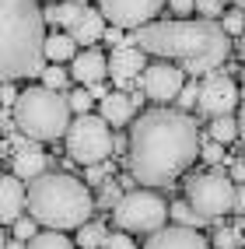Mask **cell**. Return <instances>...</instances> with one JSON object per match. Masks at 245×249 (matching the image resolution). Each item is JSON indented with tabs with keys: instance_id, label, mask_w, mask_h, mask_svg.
Instances as JSON below:
<instances>
[{
	"instance_id": "obj_34",
	"label": "cell",
	"mask_w": 245,
	"mask_h": 249,
	"mask_svg": "<svg viewBox=\"0 0 245 249\" xmlns=\"http://www.w3.org/2000/svg\"><path fill=\"white\" fill-rule=\"evenodd\" d=\"M105 249H137V242L126 235V231H112L109 235V242H105Z\"/></svg>"
},
{
	"instance_id": "obj_32",
	"label": "cell",
	"mask_w": 245,
	"mask_h": 249,
	"mask_svg": "<svg viewBox=\"0 0 245 249\" xmlns=\"http://www.w3.org/2000/svg\"><path fill=\"white\" fill-rule=\"evenodd\" d=\"M175 102H179V109H193L196 102H200V85H196V77H193V81H186V88L179 91Z\"/></svg>"
},
{
	"instance_id": "obj_18",
	"label": "cell",
	"mask_w": 245,
	"mask_h": 249,
	"mask_svg": "<svg viewBox=\"0 0 245 249\" xmlns=\"http://www.w3.org/2000/svg\"><path fill=\"white\" fill-rule=\"evenodd\" d=\"M70 36L77 39V46H91L105 36V14L95 11V7H84V14L77 18V25L70 28Z\"/></svg>"
},
{
	"instance_id": "obj_5",
	"label": "cell",
	"mask_w": 245,
	"mask_h": 249,
	"mask_svg": "<svg viewBox=\"0 0 245 249\" xmlns=\"http://www.w3.org/2000/svg\"><path fill=\"white\" fill-rule=\"evenodd\" d=\"M14 123L21 134H28L35 144H56L60 137H67L70 130V95H63L56 88L46 85H32L18 95L14 102Z\"/></svg>"
},
{
	"instance_id": "obj_43",
	"label": "cell",
	"mask_w": 245,
	"mask_h": 249,
	"mask_svg": "<svg viewBox=\"0 0 245 249\" xmlns=\"http://www.w3.org/2000/svg\"><path fill=\"white\" fill-rule=\"evenodd\" d=\"M238 53H242V63H245V32L238 36Z\"/></svg>"
},
{
	"instance_id": "obj_22",
	"label": "cell",
	"mask_w": 245,
	"mask_h": 249,
	"mask_svg": "<svg viewBox=\"0 0 245 249\" xmlns=\"http://www.w3.org/2000/svg\"><path fill=\"white\" fill-rule=\"evenodd\" d=\"M77 249H105V242H109V231H105V225L102 221H88V225H81L77 228Z\"/></svg>"
},
{
	"instance_id": "obj_4",
	"label": "cell",
	"mask_w": 245,
	"mask_h": 249,
	"mask_svg": "<svg viewBox=\"0 0 245 249\" xmlns=\"http://www.w3.org/2000/svg\"><path fill=\"white\" fill-rule=\"evenodd\" d=\"M28 214L42 228L56 231L81 228L95 214L91 186L70 172H42L39 179L28 182Z\"/></svg>"
},
{
	"instance_id": "obj_24",
	"label": "cell",
	"mask_w": 245,
	"mask_h": 249,
	"mask_svg": "<svg viewBox=\"0 0 245 249\" xmlns=\"http://www.w3.org/2000/svg\"><path fill=\"white\" fill-rule=\"evenodd\" d=\"M172 221H175V225H186V228H203V225H207V218H203V214L196 211L189 200H175V204H172Z\"/></svg>"
},
{
	"instance_id": "obj_19",
	"label": "cell",
	"mask_w": 245,
	"mask_h": 249,
	"mask_svg": "<svg viewBox=\"0 0 245 249\" xmlns=\"http://www.w3.org/2000/svg\"><path fill=\"white\" fill-rule=\"evenodd\" d=\"M77 56V39L70 32H53V36L46 39V60L49 63H67Z\"/></svg>"
},
{
	"instance_id": "obj_28",
	"label": "cell",
	"mask_w": 245,
	"mask_h": 249,
	"mask_svg": "<svg viewBox=\"0 0 245 249\" xmlns=\"http://www.w3.org/2000/svg\"><path fill=\"white\" fill-rule=\"evenodd\" d=\"M11 235H14V239H21V242H32V239L39 235V221L32 218V214H21V218L11 225Z\"/></svg>"
},
{
	"instance_id": "obj_36",
	"label": "cell",
	"mask_w": 245,
	"mask_h": 249,
	"mask_svg": "<svg viewBox=\"0 0 245 249\" xmlns=\"http://www.w3.org/2000/svg\"><path fill=\"white\" fill-rule=\"evenodd\" d=\"M126 28H116V25H109L105 28V36H102V42H109V46H123L126 42V36H123Z\"/></svg>"
},
{
	"instance_id": "obj_9",
	"label": "cell",
	"mask_w": 245,
	"mask_h": 249,
	"mask_svg": "<svg viewBox=\"0 0 245 249\" xmlns=\"http://www.w3.org/2000/svg\"><path fill=\"white\" fill-rule=\"evenodd\" d=\"M238 106H242V95H238V85L231 81V74H228V71L203 74L196 109H200L207 120H214V116H228V112H235Z\"/></svg>"
},
{
	"instance_id": "obj_10",
	"label": "cell",
	"mask_w": 245,
	"mask_h": 249,
	"mask_svg": "<svg viewBox=\"0 0 245 249\" xmlns=\"http://www.w3.org/2000/svg\"><path fill=\"white\" fill-rule=\"evenodd\" d=\"M161 7H165V0H98V11L105 14V21L126 32L151 25L161 14Z\"/></svg>"
},
{
	"instance_id": "obj_17",
	"label": "cell",
	"mask_w": 245,
	"mask_h": 249,
	"mask_svg": "<svg viewBox=\"0 0 245 249\" xmlns=\"http://www.w3.org/2000/svg\"><path fill=\"white\" fill-rule=\"evenodd\" d=\"M11 172L21 176L25 182H32V179H39L42 172H49V158L39 151V147H28V151L11 155Z\"/></svg>"
},
{
	"instance_id": "obj_33",
	"label": "cell",
	"mask_w": 245,
	"mask_h": 249,
	"mask_svg": "<svg viewBox=\"0 0 245 249\" xmlns=\"http://www.w3.org/2000/svg\"><path fill=\"white\" fill-rule=\"evenodd\" d=\"M196 11L203 18H221L224 14V0H196Z\"/></svg>"
},
{
	"instance_id": "obj_27",
	"label": "cell",
	"mask_w": 245,
	"mask_h": 249,
	"mask_svg": "<svg viewBox=\"0 0 245 249\" xmlns=\"http://www.w3.org/2000/svg\"><path fill=\"white\" fill-rule=\"evenodd\" d=\"M116 172V161H98V165H84V182L88 186H102V182Z\"/></svg>"
},
{
	"instance_id": "obj_46",
	"label": "cell",
	"mask_w": 245,
	"mask_h": 249,
	"mask_svg": "<svg viewBox=\"0 0 245 249\" xmlns=\"http://www.w3.org/2000/svg\"><path fill=\"white\" fill-rule=\"evenodd\" d=\"M46 4H60V0H46Z\"/></svg>"
},
{
	"instance_id": "obj_35",
	"label": "cell",
	"mask_w": 245,
	"mask_h": 249,
	"mask_svg": "<svg viewBox=\"0 0 245 249\" xmlns=\"http://www.w3.org/2000/svg\"><path fill=\"white\" fill-rule=\"evenodd\" d=\"M168 7L179 18H189V14H196V0H168Z\"/></svg>"
},
{
	"instance_id": "obj_31",
	"label": "cell",
	"mask_w": 245,
	"mask_h": 249,
	"mask_svg": "<svg viewBox=\"0 0 245 249\" xmlns=\"http://www.w3.org/2000/svg\"><path fill=\"white\" fill-rule=\"evenodd\" d=\"M119 200H123V182L109 176V179L102 182V200H98V204H102V207H116Z\"/></svg>"
},
{
	"instance_id": "obj_11",
	"label": "cell",
	"mask_w": 245,
	"mask_h": 249,
	"mask_svg": "<svg viewBox=\"0 0 245 249\" xmlns=\"http://www.w3.org/2000/svg\"><path fill=\"white\" fill-rule=\"evenodd\" d=\"M140 88L151 102H175L179 91L186 88V71L172 60L147 63V71L140 74Z\"/></svg>"
},
{
	"instance_id": "obj_3",
	"label": "cell",
	"mask_w": 245,
	"mask_h": 249,
	"mask_svg": "<svg viewBox=\"0 0 245 249\" xmlns=\"http://www.w3.org/2000/svg\"><path fill=\"white\" fill-rule=\"evenodd\" d=\"M46 11L39 0H0V77L28 81L46 71Z\"/></svg>"
},
{
	"instance_id": "obj_6",
	"label": "cell",
	"mask_w": 245,
	"mask_h": 249,
	"mask_svg": "<svg viewBox=\"0 0 245 249\" xmlns=\"http://www.w3.org/2000/svg\"><path fill=\"white\" fill-rule=\"evenodd\" d=\"M235 193H238V182L231 179V172L217 169V165L186 179V200L207 221H221L224 214H235Z\"/></svg>"
},
{
	"instance_id": "obj_12",
	"label": "cell",
	"mask_w": 245,
	"mask_h": 249,
	"mask_svg": "<svg viewBox=\"0 0 245 249\" xmlns=\"http://www.w3.org/2000/svg\"><path fill=\"white\" fill-rule=\"evenodd\" d=\"M147 56H151V53H144V49L133 46V42L116 46V49L109 53V77L116 81L123 91L140 88V74L147 71Z\"/></svg>"
},
{
	"instance_id": "obj_30",
	"label": "cell",
	"mask_w": 245,
	"mask_h": 249,
	"mask_svg": "<svg viewBox=\"0 0 245 249\" xmlns=\"http://www.w3.org/2000/svg\"><path fill=\"white\" fill-rule=\"evenodd\" d=\"M91 106H98V102H95V95H91L88 88H81V85H77V88L70 91V109H74L77 116H84V112H91Z\"/></svg>"
},
{
	"instance_id": "obj_29",
	"label": "cell",
	"mask_w": 245,
	"mask_h": 249,
	"mask_svg": "<svg viewBox=\"0 0 245 249\" xmlns=\"http://www.w3.org/2000/svg\"><path fill=\"white\" fill-rule=\"evenodd\" d=\"M221 25H224V32H228L231 39H238L242 32H245V11H242V7L224 11V14H221Z\"/></svg>"
},
{
	"instance_id": "obj_21",
	"label": "cell",
	"mask_w": 245,
	"mask_h": 249,
	"mask_svg": "<svg viewBox=\"0 0 245 249\" xmlns=\"http://www.w3.org/2000/svg\"><path fill=\"white\" fill-rule=\"evenodd\" d=\"M207 130H210V137L221 141V144H235V141H242V126H238V120H235L231 112H228V116H214V120L207 123Z\"/></svg>"
},
{
	"instance_id": "obj_7",
	"label": "cell",
	"mask_w": 245,
	"mask_h": 249,
	"mask_svg": "<svg viewBox=\"0 0 245 249\" xmlns=\"http://www.w3.org/2000/svg\"><path fill=\"white\" fill-rule=\"evenodd\" d=\"M67 155L77 165H98L109 161L112 147H116V137H112V123L105 120L102 112H84L77 116L67 130Z\"/></svg>"
},
{
	"instance_id": "obj_37",
	"label": "cell",
	"mask_w": 245,
	"mask_h": 249,
	"mask_svg": "<svg viewBox=\"0 0 245 249\" xmlns=\"http://www.w3.org/2000/svg\"><path fill=\"white\" fill-rule=\"evenodd\" d=\"M18 88H14V81H4V109H14V102H18Z\"/></svg>"
},
{
	"instance_id": "obj_1",
	"label": "cell",
	"mask_w": 245,
	"mask_h": 249,
	"mask_svg": "<svg viewBox=\"0 0 245 249\" xmlns=\"http://www.w3.org/2000/svg\"><path fill=\"white\" fill-rule=\"evenodd\" d=\"M200 126L179 109H147L130 126L126 165L140 186L165 190L200 158Z\"/></svg>"
},
{
	"instance_id": "obj_23",
	"label": "cell",
	"mask_w": 245,
	"mask_h": 249,
	"mask_svg": "<svg viewBox=\"0 0 245 249\" xmlns=\"http://www.w3.org/2000/svg\"><path fill=\"white\" fill-rule=\"evenodd\" d=\"M28 249H77V242L67 239V235L56 231V228H46V231H39V235L28 242Z\"/></svg>"
},
{
	"instance_id": "obj_26",
	"label": "cell",
	"mask_w": 245,
	"mask_h": 249,
	"mask_svg": "<svg viewBox=\"0 0 245 249\" xmlns=\"http://www.w3.org/2000/svg\"><path fill=\"white\" fill-rule=\"evenodd\" d=\"M67 81H74V77H70V71H63V63H49V67L42 71V85L46 88L63 91V88H67Z\"/></svg>"
},
{
	"instance_id": "obj_44",
	"label": "cell",
	"mask_w": 245,
	"mask_h": 249,
	"mask_svg": "<svg viewBox=\"0 0 245 249\" xmlns=\"http://www.w3.org/2000/svg\"><path fill=\"white\" fill-rule=\"evenodd\" d=\"M235 7H242V11H245V0H235Z\"/></svg>"
},
{
	"instance_id": "obj_39",
	"label": "cell",
	"mask_w": 245,
	"mask_h": 249,
	"mask_svg": "<svg viewBox=\"0 0 245 249\" xmlns=\"http://www.w3.org/2000/svg\"><path fill=\"white\" fill-rule=\"evenodd\" d=\"M231 179H235V182H245V158H235V165H231Z\"/></svg>"
},
{
	"instance_id": "obj_2",
	"label": "cell",
	"mask_w": 245,
	"mask_h": 249,
	"mask_svg": "<svg viewBox=\"0 0 245 249\" xmlns=\"http://www.w3.org/2000/svg\"><path fill=\"white\" fill-rule=\"evenodd\" d=\"M126 42L140 46L144 53L179 63L186 74L203 77L221 71L231 53V36L217 18H175V21H151L133 28Z\"/></svg>"
},
{
	"instance_id": "obj_14",
	"label": "cell",
	"mask_w": 245,
	"mask_h": 249,
	"mask_svg": "<svg viewBox=\"0 0 245 249\" xmlns=\"http://www.w3.org/2000/svg\"><path fill=\"white\" fill-rule=\"evenodd\" d=\"M21 176L7 172L4 179H0V221L4 225H14L21 218V214L28 211V190L21 186Z\"/></svg>"
},
{
	"instance_id": "obj_16",
	"label": "cell",
	"mask_w": 245,
	"mask_h": 249,
	"mask_svg": "<svg viewBox=\"0 0 245 249\" xmlns=\"http://www.w3.org/2000/svg\"><path fill=\"white\" fill-rule=\"evenodd\" d=\"M98 112L105 116V120L112 123V126H126V123H133V116L140 112L137 106H133V98H130V91H123V88H116V91H109L102 102H98Z\"/></svg>"
},
{
	"instance_id": "obj_42",
	"label": "cell",
	"mask_w": 245,
	"mask_h": 249,
	"mask_svg": "<svg viewBox=\"0 0 245 249\" xmlns=\"http://www.w3.org/2000/svg\"><path fill=\"white\" fill-rule=\"evenodd\" d=\"M238 126H242V147H245V102L238 106Z\"/></svg>"
},
{
	"instance_id": "obj_13",
	"label": "cell",
	"mask_w": 245,
	"mask_h": 249,
	"mask_svg": "<svg viewBox=\"0 0 245 249\" xmlns=\"http://www.w3.org/2000/svg\"><path fill=\"white\" fill-rule=\"evenodd\" d=\"M144 249H210V239L200 235V228L165 225V228H158L154 235L144 242Z\"/></svg>"
},
{
	"instance_id": "obj_41",
	"label": "cell",
	"mask_w": 245,
	"mask_h": 249,
	"mask_svg": "<svg viewBox=\"0 0 245 249\" xmlns=\"http://www.w3.org/2000/svg\"><path fill=\"white\" fill-rule=\"evenodd\" d=\"M4 249H28V242H21V239H14V235H11V239L4 242Z\"/></svg>"
},
{
	"instance_id": "obj_45",
	"label": "cell",
	"mask_w": 245,
	"mask_h": 249,
	"mask_svg": "<svg viewBox=\"0 0 245 249\" xmlns=\"http://www.w3.org/2000/svg\"><path fill=\"white\" fill-rule=\"evenodd\" d=\"M77 4H84V7H88V4H91V0H77Z\"/></svg>"
},
{
	"instance_id": "obj_8",
	"label": "cell",
	"mask_w": 245,
	"mask_h": 249,
	"mask_svg": "<svg viewBox=\"0 0 245 249\" xmlns=\"http://www.w3.org/2000/svg\"><path fill=\"white\" fill-rule=\"evenodd\" d=\"M172 218V207L161 200L154 190H126L123 200L112 207V221L123 231H140V235H154L165 228Z\"/></svg>"
},
{
	"instance_id": "obj_25",
	"label": "cell",
	"mask_w": 245,
	"mask_h": 249,
	"mask_svg": "<svg viewBox=\"0 0 245 249\" xmlns=\"http://www.w3.org/2000/svg\"><path fill=\"white\" fill-rule=\"evenodd\" d=\"M200 161H207V165H231L235 158L228 155V144H221V141L210 137V141L200 147Z\"/></svg>"
},
{
	"instance_id": "obj_38",
	"label": "cell",
	"mask_w": 245,
	"mask_h": 249,
	"mask_svg": "<svg viewBox=\"0 0 245 249\" xmlns=\"http://www.w3.org/2000/svg\"><path fill=\"white\" fill-rule=\"evenodd\" d=\"M235 214L245 218V182H238V193H235Z\"/></svg>"
},
{
	"instance_id": "obj_40",
	"label": "cell",
	"mask_w": 245,
	"mask_h": 249,
	"mask_svg": "<svg viewBox=\"0 0 245 249\" xmlns=\"http://www.w3.org/2000/svg\"><path fill=\"white\" fill-rule=\"evenodd\" d=\"M88 91H91V95H95V102H102V98H105V95H109V88H105V81H98V85H91V88H88Z\"/></svg>"
},
{
	"instance_id": "obj_15",
	"label": "cell",
	"mask_w": 245,
	"mask_h": 249,
	"mask_svg": "<svg viewBox=\"0 0 245 249\" xmlns=\"http://www.w3.org/2000/svg\"><path fill=\"white\" fill-rule=\"evenodd\" d=\"M70 77L77 81L81 88H91L98 81L109 77V56L98 53V49H84V53H77L70 60Z\"/></svg>"
},
{
	"instance_id": "obj_20",
	"label": "cell",
	"mask_w": 245,
	"mask_h": 249,
	"mask_svg": "<svg viewBox=\"0 0 245 249\" xmlns=\"http://www.w3.org/2000/svg\"><path fill=\"white\" fill-rule=\"evenodd\" d=\"M81 14H84V4H77V0H60V4H49V7H46V21L70 32V28L77 25Z\"/></svg>"
}]
</instances>
